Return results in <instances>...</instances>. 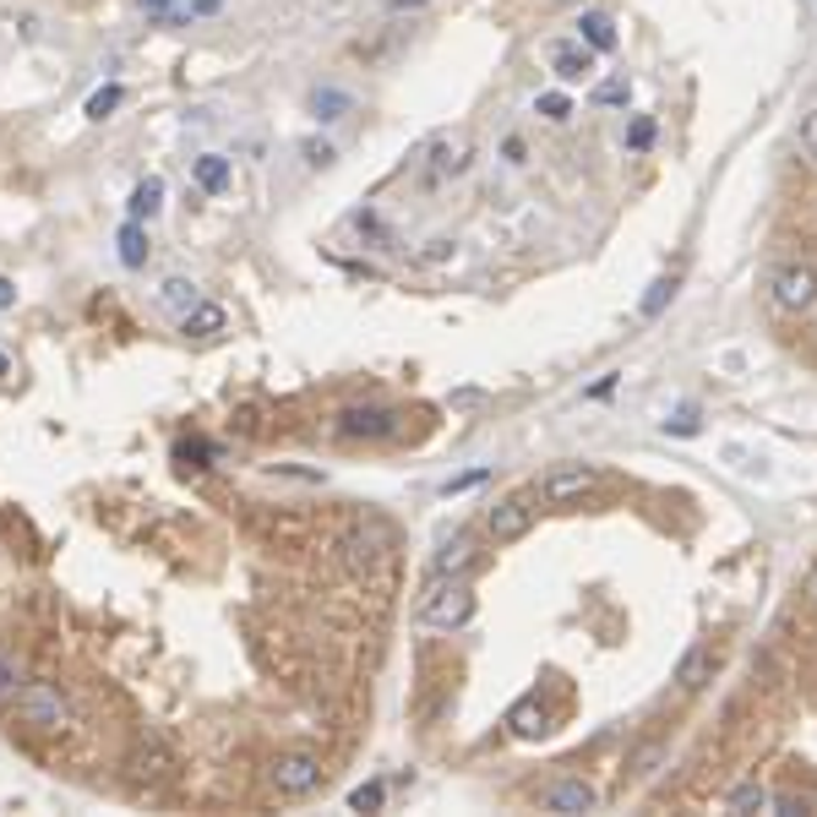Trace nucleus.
<instances>
[{"label": "nucleus", "mask_w": 817, "mask_h": 817, "mask_svg": "<svg viewBox=\"0 0 817 817\" xmlns=\"http://www.w3.org/2000/svg\"><path fill=\"white\" fill-rule=\"evenodd\" d=\"M415 159H420V180H426V186H442V180H458V175L475 164V142H469V131H442V137H431Z\"/></svg>", "instance_id": "nucleus-1"}, {"label": "nucleus", "mask_w": 817, "mask_h": 817, "mask_svg": "<svg viewBox=\"0 0 817 817\" xmlns=\"http://www.w3.org/2000/svg\"><path fill=\"white\" fill-rule=\"evenodd\" d=\"M66 697H61V687H50V681H28V687H17V725L23 730H61L66 725Z\"/></svg>", "instance_id": "nucleus-2"}, {"label": "nucleus", "mask_w": 817, "mask_h": 817, "mask_svg": "<svg viewBox=\"0 0 817 817\" xmlns=\"http://www.w3.org/2000/svg\"><path fill=\"white\" fill-rule=\"evenodd\" d=\"M267 784L278 790V801H305V795H316V784H322V757H316V752H278Z\"/></svg>", "instance_id": "nucleus-3"}, {"label": "nucleus", "mask_w": 817, "mask_h": 817, "mask_svg": "<svg viewBox=\"0 0 817 817\" xmlns=\"http://www.w3.org/2000/svg\"><path fill=\"white\" fill-rule=\"evenodd\" d=\"M768 289H774V305L784 316H806L817 305V267L812 262H784V267H774Z\"/></svg>", "instance_id": "nucleus-4"}, {"label": "nucleus", "mask_w": 817, "mask_h": 817, "mask_svg": "<svg viewBox=\"0 0 817 817\" xmlns=\"http://www.w3.org/2000/svg\"><path fill=\"white\" fill-rule=\"evenodd\" d=\"M475 616V589L469 583H437L426 600H420V621H431V627H442V632H453V627H464Z\"/></svg>", "instance_id": "nucleus-5"}, {"label": "nucleus", "mask_w": 817, "mask_h": 817, "mask_svg": "<svg viewBox=\"0 0 817 817\" xmlns=\"http://www.w3.org/2000/svg\"><path fill=\"white\" fill-rule=\"evenodd\" d=\"M529 529H535V497H529V491L502 497V502L486 513V535H491L497 545H513V540H524Z\"/></svg>", "instance_id": "nucleus-6"}, {"label": "nucleus", "mask_w": 817, "mask_h": 817, "mask_svg": "<svg viewBox=\"0 0 817 817\" xmlns=\"http://www.w3.org/2000/svg\"><path fill=\"white\" fill-rule=\"evenodd\" d=\"M398 431V415L392 409H381V403H354V409H343L338 415V437L343 442H376V437H392Z\"/></svg>", "instance_id": "nucleus-7"}, {"label": "nucleus", "mask_w": 817, "mask_h": 817, "mask_svg": "<svg viewBox=\"0 0 817 817\" xmlns=\"http://www.w3.org/2000/svg\"><path fill=\"white\" fill-rule=\"evenodd\" d=\"M589 491H594V469H583V464H573V469H551V475L540 480V502H545V507L583 502Z\"/></svg>", "instance_id": "nucleus-8"}, {"label": "nucleus", "mask_w": 817, "mask_h": 817, "mask_svg": "<svg viewBox=\"0 0 817 817\" xmlns=\"http://www.w3.org/2000/svg\"><path fill=\"white\" fill-rule=\"evenodd\" d=\"M191 186H197L202 197H224V191L235 186V159H229V153H197V159H191Z\"/></svg>", "instance_id": "nucleus-9"}, {"label": "nucleus", "mask_w": 817, "mask_h": 817, "mask_svg": "<svg viewBox=\"0 0 817 817\" xmlns=\"http://www.w3.org/2000/svg\"><path fill=\"white\" fill-rule=\"evenodd\" d=\"M545 55H551V72H556L567 88H578V83L594 77V50H589L583 39H578V45H551Z\"/></svg>", "instance_id": "nucleus-10"}, {"label": "nucleus", "mask_w": 817, "mask_h": 817, "mask_svg": "<svg viewBox=\"0 0 817 817\" xmlns=\"http://www.w3.org/2000/svg\"><path fill=\"white\" fill-rule=\"evenodd\" d=\"M714 676H719V654H714L708 643L687 649V654H681V665H676V681H681V692H703Z\"/></svg>", "instance_id": "nucleus-11"}, {"label": "nucleus", "mask_w": 817, "mask_h": 817, "mask_svg": "<svg viewBox=\"0 0 817 817\" xmlns=\"http://www.w3.org/2000/svg\"><path fill=\"white\" fill-rule=\"evenodd\" d=\"M480 562V545H475V535H453L437 556H431V573L437 578H458V573H469Z\"/></svg>", "instance_id": "nucleus-12"}, {"label": "nucleus", "mask_w": 817, "mask_h": 817, "mask_svg": "<svg viewBox=\"0 0 817 817\" xmlns=\"http://www.w3.org/2000/svg\"><path fill=\"white\" fill-rule=\"evenodd\" d=\"M159 213H164V175H142V180L131 186V197H126V218L153 224Z\"/></svg>", "instance_id": "nucleus-13"}, {"label": "nucleus", "mask_w": 817, "mask_h": 817, "mask_svg": "<svg viewBox=\"0 0 817 817\" xmlns=\"http://www.w3.org/2000/svg\"><path fill=\"white\" fill-rule=\"evenodd\" d=\"M115 256H121V267H148V256H153V240H148V224H137V218H126L121 229H115Z\"/></svg>", "instance_id": "nucleus-14"}, {"label": "nucleus", "mask_w": 817, "mask_h": 817, "mask_svg": "<svg viewBox=\"0 0 817 817\" xmlns=\"http://www.w3.org/2000/svg\"><path fill=\"white\" fill-rule=\"evenodd\" d=\"M180 332H186V338H218V332H229V311H224L218 300H197V305L180 316Z\"/></svg>", "instance_id": "nucleus-15"}, {"label": "nucleus", "mask_w": 817, "mask_h": 817, "mask_svg": "<svg viewBox=\"0 0 817 817\" xmlns=\"http://www.w3.org/2000/svg\"><path fill=\"white\" fill-rule=\"evenodd\" d=\"M545 812H594V784H583V779H562V784H551L545 795Z\"/></svg>", "instance_id": "nucleus-16"}, {"label": "nucleus", "mask_w": 817, "mask_h": 817, "mask_svg": "<svg viewBox=\"0 0 817 817\" xmlns=\"http://www.w3.org/2000/svg\"><path fill=\"white\" fill-rule=\"evenodd\" d=\"M349 110H354V93H349V88H338V83H322V88H311V115H316L322 126L343 121Z\"/></svg>", "instance_id": "nucleus-17"}, {"label": "nucleus", "mask_w": 817, "mask_h": 817, "mask_svg": "<svg viewBox=\"0 0 817 817\" xmlns=\"http://www.w3.org/2000/svg\"><path fill=\"white\" fill-rule=\"evenodd\" d=\"M507 725H513V736H524V741H540V736L551 730V714H545V703H540V697H524V703L507 714Z\"/></svg>", "instance_id": "nucleus-18"}, {"label": "nucleus", "mask_w": 817, "mask_h": 817, "mask_svg": "<svg viewBox=\"0 0 817 817\" xmlns=\"http://www.w3.org/2000/svg\"><path fill=\"white\" fill-rule=\"evenodd\" d=\"M578 39H583L594 55H611V50H616V23H611L605 12H583V17H578Z\"/></svg>", "instance_id": "nucleus-19"}, {"label": "nucleus", "mask_w": 817, "mask_h": 817, "mask_svg": "<svg viewBox=\"0 0 817 817\" xmlns=\"http://www.w3.org/2000/svg\"><path fill=\"white\" fill-rule=\"evenodd\" d=\"M197 300H202V289H197L191 278H180V273L159 284V305H164V311H175V316H186V311H191Z\"/></svg>", "instance_id": "nucleus-20"}, {"label": "nucleus", "mask_w": 817, "mask_h": 817, "mask_svg": "<svg viewBox=\"0 0 817 817\" xmlns=\"http://www.w3.org/2000/svg\"><path fill=\"white\" fill-rule=\"evenodd\" d=\"M121 104H126V88H121V83H104V88H93V93H88L83 115H88V121L99 126V121H110V115H115Z\"/></svg>", "instance_id": "nucleus-21"}, {"label": "nucleus", "mask_w": 817, "mask_h": 817, "mask_svg": "<svg viewBox=\"0 0 817 817\" xmlns=\"http://www.w3.org/2000/svg\"><path fill=\"white\" fill-rule=\"evenodd\" d=\"M594 104H605V110H627V99H632V83L627 77H605V83H594V93H589Z\"/></svg>", "instance_id": "nucleus-22"}, {"label": "nucleus", "mask_w": 817, "mask_h": 817, "mask_svg": "<svg viewBox=\"0 0 817 817\" xmlns=\"http://www.w3.org/2000/svg\"><path fill=\"white\" fill-rule=\"evenodd\" d=\"M768 801H774V795H768V790H763V784H752V779H746V784H736V790H730V795H725V806H730V812H752V806H757V812H763V806H768Z\"/></svg>", "instance_id": "nucleus-23"}, {"label": "nucleus", "mask_w": 817, "mask_h": 817, "mask_svg": "<svg viewBox=\"0 0 817 817\" xmlns=\"http://www.w3.org/2000/svg\"><path fill=\"white\" fill-rule=\"evenodd\" d=\"M300 159H305V169H332L338 148H332L327 137H305V142H300Z\"/></svg>", "instance_id": "nucleus-24"}, {"label": "nucleus", "mask_w": 817, "mask_h": 817, "mask_svg": "<svg viewBox=\"0 0 817 817\" xmlns=\"http://www.w3.org/2000/svg\"><path fill=\"white\" fill-rule=\"evenodd\" d=\"M349 806H354V812H381V806H387V784H381V779H370V784L349 790Z\"/></svg>", "instance_id": "nucleus-25"}, {"label": "nucleus", "mask_w": 817, "mask_h": 817, "mask_svg": "<svg viewBox=\"0 0 817 817\" xmlns=\"http://www.w3.org/2000/svg\"><path fill=\"white\" fill-rule=\"evenodd\" d=\"M535 110H540L545 121H556V126H562V121L573 115V99H567V93H540V99H535Z\"/></svg>", "instance_id": "nucleus-26"}, {"label": "nucleus", "mask_w": 817, "mask_h": 817, "mask_svg": "<svg viewBox=\"0 0 817 817\" xmlns=\"http://www.w3.org/2000/svg\"><path fill=\"white\" fill-rule=\"evenodd\" d=\"M649 142H654V121H649V115H638V121L627 126V148H632V153H643Z\"/></svg>", "instance_id": "nucleus-27"}, {"label": "nucleus", "mask_w": 817, "mask_h": 817, "mask_svg": "<svg viewBox=\"0 0 817 817\" xmlns=\"http://www.w3.org/2000/svg\"><path fill=\"white\" fill-rule=\"evenodd\" d=\"M676 294V278H659L654 289H649V300H643V316H659L665 311V300Z\"/></svg>", "instance_id": "nucleus-28"}, {"label": "nucleus", "mask_w": 817, "mask_h": 817, "mask_svg": "<svg viewBox=\"0 0 817 817\" xmlns=\"http://www.w3.org/2000/svg\"><path fill=\"white\" fill-rule=\"evenodd\" d=\"M17 681H23V665H17L12 654H0V697L17 692Z\"/></svg>", "instance_id": "nucleus-29"}, {"label": "nucleus", "mask_w": 817, "mask_h": 817, "mask_svg": "<svg viewBox=\"0 0 817 817\" xmlns=\"http://www.w3.org/2000/svg\"><path fill=\"white\" fill-rule=\"evenodd\" d=\"M448 256H453V240H448V235L426 240V251H420V262H426V267H437V262H448Z\"/></svg>", "instance_id": "nucleus-30"}, {"label": "nucleus", "mask_w": 817, "mask_h": 817, "mask_svg": "<svg viewBox=\"0 0 817 817\" xmlns=\"http://www.w3.org/2000/svg\"><path fill=\"white\" fill-rule=\"evenodd\" d=\"M480 480H486V469H469V475H458V480H448V486H442V497H464V491H475Z\"/></svg>", "instance_id": "nucleus-31"}, {"label": "nucleus", "mask_w": 817, "mask_h": 817, "mask_svg": "<svg viewBox=\"0 0 817 817\" xmlns=\"http://www.w3.org/2000/svg\"><path fill=\"white\" fill-rule=\"evenodd\" d=\"M801 153H806V159L817 164V110H812V115L801 121Z\"/></svg>", "instance_id": "nucleus-32"}, {"label": "nucleus", "mask_w": 817, "mask_h": 817, "mask_svg": "<svg viewBox=\"0 0 817 817\" xmlns=\"http://www.w3.org/2000/svg\"><path fill=\"white\" fill-rule=\"evenodd\" d=\"M7 311H17V278L0 273V316H7Z\"/></svg>", "instance_id": "nucleus-33"}, {"label": "nucleus", "mask_w": 817, "mask_h": 817, "mask_svg": "<svg viewBox=\"0 0 817 817\" xmlns=\"http://www.w3.org/2000/svg\"><path fill=\"white\" fill-rule=\"evenodd\" d=\"M502 159H507V164H524V159H529V142H524V137H507V142H502Z\"/></svg>", "instance_id": "nucleus-34"}, {"label": "nucleus", "mask_w": 817, "mask_h": 817, "mask_svg": "<svg viewBox=\"0 0 817 817\" xmlns=\"http://www.w3.org/2000/svg\"><path fill=\"white\" fill-rule=\"evenodd\" d=\"M137 7H142L148 17H169V12L180 7V0H137Z\"/></svg>", "instance_id": "nucleus-35"}, {"label": "nucleus", "mask_w": 817, "mask_h": 817, "mask_svg": "<svg viewBox=\"0 0 817 817\" xmlns=\"http://www.w3.org/2000/svg\"><path fill=\"white\" fill-rule=\"evenodd\" d=\"M420 7H426V0H381V12H392V17L398 12H420Z\"/></svg>", "instance_id": "nucleus-36"}, {"label": "nucleus", "mask_w": 817, "mask_h": 817, "mask_svg": "<svg viewBox=\"0 0 817 817\" xmlns=\"http://www.w3.org/2000/svg\"><path fill=\"white\" fill-rule=\"evenodd\" d=\"M7 376H12V354H7V349H0V381H7Z\"/></svg>", "instance_id": "nucleus-37"}, {"label": "nucleus", "mask_w": 817, "mask_h": 817, "mask_svg": "<svg viewBox=\"0 0 817 817\" xmlns=\"http://www.w3.org/2000/svg\"><path fill=\"white\" fill-rule=\"evenodd\" d=\"M812 594H817V583H812Z\"/></svg>", "instance_id": "nucleus-38"}]
</instances>
